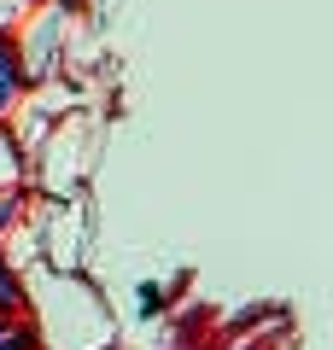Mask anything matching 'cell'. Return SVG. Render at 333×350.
I'll return each instance as SVG.
<instances>
[{"label":"cell","instance_id":"6da1fadb","mask_svg":"<svg viewBox=\"0 0 333 350\" xmlns=\"http://www.w3.org/2000/svg\"><path fill=\"white\" fill-rule=\"evenodd\" d=\"M24 315L41 350H111V310L82 269H24Z\"/></svg>","mask_w":333,"mask_h":350},{"label":"cell","instance_id":"7a4b0ae2","mask_svg":"<svg viewBox=\"0 0 333 350\" xmlns=\"http://www.w3.org/2000/svg\"><path fill=\"white\" fill-rule=\"evenodd\" d=\"M12 47H18V64H24L29 82L71 76V82L94 88V76H99V29L88 18V6L36 0L24 12V24L12 29Z\"/></svg>","mask_w":333,"mask_h":350},{"label":"cell","instance_id":"3957f363","mask_svg":"<svg viewBox=\"0 0 333 350\" xmlns=\"http://www.w3.org/2000/svg\"><path fill=\"white\" fill-rule=\"evenodd\" d=\"M99 158V111L94 100L71 105L59 123L47 129L36 152H29V193H47V199H76Z\"/></svg>","mask_w":333,"mask_h":350},{"label":"cell","instance_id":"277c9868","mask_svg":"<svg viewBox=\"0 0 333 350\" xmlns=\"http://www.w3.org/2000/svg\"><path fill=\"white\" fill-rule=\"evenodd\" d=\"M24 88H29V76H24V64H18V47H12V36H0V123L18 111Z\"/></svg>","mask_w":333,"mask_h":350},{"label":"cell","instance_id":"5b68a950","mask_svg":"<svg viewBox=\"0 0 333 350\" xmlns=\"http://www.w3.org/2000/svg\"><path fill=\"white\" fill-rule=\"evenodd\" d=\"M18 187H29V158L18 146L12 123H0V193H18Z\"/></svg>","mask_w":333,"mask_h":350},{"label":"cell","instance_id":"8992f818","mask_svg":"<svg viewBox=\"0 0 333 350\" xmlns=\"http://www.w3.org/2000/svg\"><path fill=\"white\" fill-rule=\"evenodd\" d=\"M0 350H41V345H36V333H29V315L0 310Z\"/></svg>","mask_w":333,"mask_h":350},{"label":"cell","instance_id":"52a82bcc","mask_svg":"<svg viewBox=\"0 0 333 350\" xmlns=\"http://www.w3.org/2000/svg\"><path fill=\"white\" fill-rule=\"evenodd\" d=\"M0 310L24 315V275L12 269V257H6V245H0Z\"/></svg>","mask_w":333,"mask_h":350},{"label":"cell","instance_id":"ba28073f","mask_svg":"<svg viewBox=\"0 0 333 350\" xmlns=\"http://www.w3.org/2000/svg\"><path fill=\"white\" fill-rule=\"evenodd\" d=\"M24 204H29V187H18V193H0V245H6V234L18 228Z\"/></svg>","mask_w":333,"mask_h":350},{"label":"cell","instance_id":"9c48e42d","mask_svg":"<svg viewBox=\"0 0 333 350\" xmlns=\"http://www.w3.org/2000/svg\"><path fill=\"white\" fill-rule=\"evenodd\" d=\"M29 6H36V0H0V36H12V29L24 24Z\"/></svg>","mask_w":333,"mask_h":350},{"label":"cell","instance_id":"30bf717a","mask_svg":"<svg viewBox=\"0 0 333 350\" xmlns=\"http://www.w3.org/2000/svg\"><path fill=\"white\" fill-rule=\"evenodd\" d=\"M64 6H88V0H64Z\"/></svg>","mask_w":333,"mask_h":350}]
</instances>
